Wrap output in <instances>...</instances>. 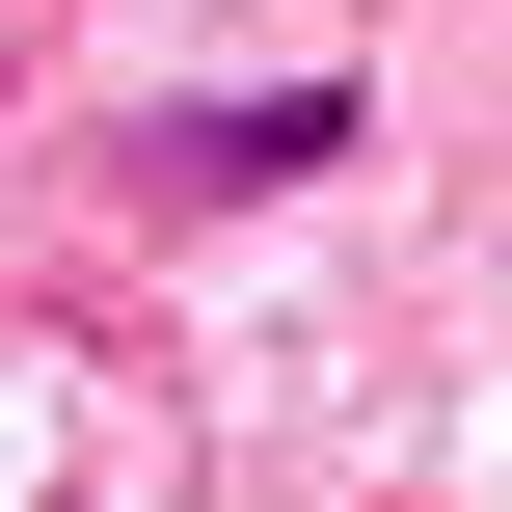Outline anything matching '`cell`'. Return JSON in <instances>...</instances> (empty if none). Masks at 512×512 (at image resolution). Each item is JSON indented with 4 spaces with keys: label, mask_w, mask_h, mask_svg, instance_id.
<instances>
[{
    "label": "cell",
    "mask_w": 512,
    "mask_h": 512,
    "mask_svg": "<svg viewBox=\"0 0 512 512\" xmlns=\"http://www.w3.org/2000/svg\"><path fill=\"white\" fill-rule=\"evenodd\" d=\"M162 189H297V162H351V108H189V135H135Z\"/></svg>",
    "instance_id": "1"
}]
</instances>
